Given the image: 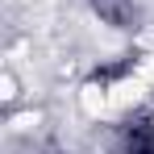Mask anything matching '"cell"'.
Wrapping results in <instances>:
<instances>
[{
    "label": "cell",
    "instance_id": "obj_2",
    "mask_svg": "<svg viewBox=\"0 0 154 154\" xmlns=\"http://www.w3.org/2000/svg\"><path fill=\"white\" fill-rule=\"evenodd\" d=\"M92 8L100 13V21H108V25H117V29H129L137 21L133 0H92Z\"/></svg>",
    "mask_w": 154,
    "mask_h": 154
},
{
    "label": "cell",
    "instance_id": "obj_1",
    "mask_svg": "<svg viewBox=\"0 0 154 154\" xmlns=\"http://www.w3.org/2000/svg\"><path fill=\"white\" fill-rule=\"evenodd\" d=\"M117 154H154V125L150 121H125L117 137Z\"/></svg>",
    "mask_w": 154,
    "mask_h": 154
}]
</instances>
